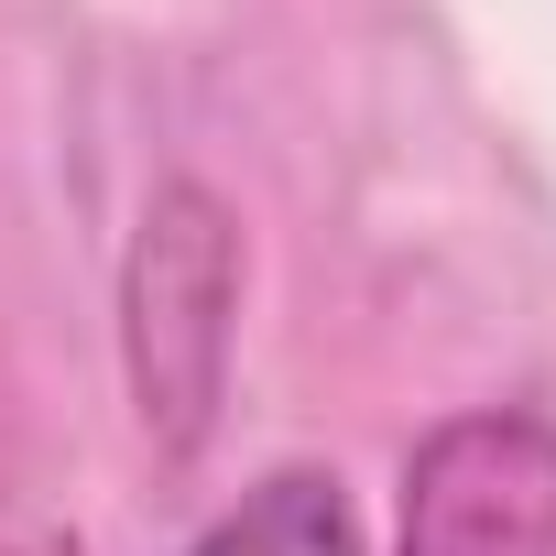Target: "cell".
<instances>
[{"mask_svg":"<svg viewBox=\"0 0 556 556\" xmlns=\"http://www.w3.org/2000/svg\"><path fill=\"white\" fill-rule=\"evenodd\" d=\"M131 393L164 447H197L229 371V306H240V229L207 186H164L131 240Z\"/></svg>","mask_w":556,"mask_h":556,"instance_id":"1","label":"cell"},{"mask_svg":"<svg viewBox=\"0 0 556 556\" xmlns=\"http://www.w3.org/2000/svg\"><path fill=\"white\" fill-rule=\"evenodd\" d=\"M404 556H556V426L458 415L404 469Z\"/></svg>","mask_w":556,"mask_h":556,"instance_id":"2","label":"cell"},{"mask_svg":"<svg viewBox=\"0 0 556 556\" xmlns=\"http://www.w3.org/2000/svg\"><path fill=\"white\" fill-rule=\"evenodd\" d=\"M0 556H55V545H0Z\"/></svg>","mask_w":556,"mask_h":556,"instance_id":"4","label":"cell"},{"mask_svg":"<svg viewBox=\"0 0 556 556\" xmlns=\"http://www.w3.org/2000/svg\"><path fill=\"white\" fill-rule=\"evenodd\" d=\"M197 556H361V523L328 469H273L240 513H218L197 534Z\"/></svg>","mask_w":556,"mask_h":556,"instance_id":"3","label":"cell"}]
</instances>
